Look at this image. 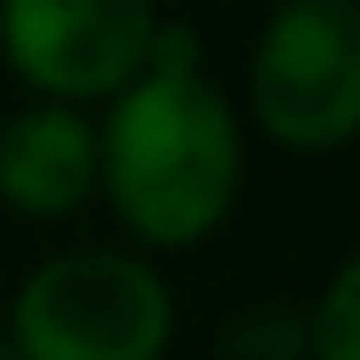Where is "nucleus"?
<instances>
[{"label":"nucleus","mask_w":360,"mask_h":360,"mask_svg":"<svg viewBox=\"0 0 360 360\" xmlns=\"http://www.w3.org/2000/svg\"><path fill=\"white\" fill-rule=\"evenodd\" d=\"M0 360H18V354H13V342H6V330H0Z\"/></svg>","instance_id":"6e6552de"},{"label":"nucleus","mask_w":360,"mask_h":360,"mask_svg":"<svg viewBox=\"0 0 360 360\" xmlns=\"http://www.w3.org/2000/svg\"><path fill=\"white\" fill-rule=\"evenodd\" d=\"M270 6H276V0H270Z\"/></svg>","instance_id":"1a4fd4ad"},{"label":"nucleus","mask_w":360,"mask_h":360,"mask_svg":"<svg viewBox=\"0 0 360 360\" xmlns=\"http://www.w3.org/2000/svg\"><path fill=\"white\" fill-rule=\"evenodd\" d=\"M307 360H360V252H348L312 295Z\"/></svg>","instance_id":"423d86ee"},{"label":"nucleus","mask_w":360,"mask_h":360,"mask_svg":"<svg viewBox=\"0 0 360 360\" xmlns=\"http://www.w3.org/2000/svg\"><path fill=\"white\" fill-rule=\"evenodd\" d=\"M240 180V108L205 72L198 30L162 18L144 72L96 108V198L139 252H186L234 217Z\"/></svg>","instance_id":"f257e3e1"},{"label":"nucleus","mask_w":360,"mask_h":360,"mask_svg":"<svg viewBox=\"0 0 360 360\" xmlns=\"http://www.w3.org/2000/svg\"><path fill=\"white\" fill-rule=\"evenodd\" d=\"M156 0H0V66L42 103L103 108L150 60Z\"/></svg>","instance_id":"20e7f679"},{"label":"nucleus","mask_w":360,"mask_h":360,"mask_svg":"<svg viewBox=\"0 0 360 360\" xmlns=\"http://www.w3.org/2000/svg\"><path fill=\"white\" fill-rule=\"evenodd\" d=\"M174 288L139 246H66L25 270L6 307L18 360H168Z\"/></svg>","instance_id":"f03ea898"},{"label":"nucleus","mask_w":360,"mask_h":360,"mask_svg":"<svg viewBox=\"0 0 360 360\" xmlns=\"http://www.w3.org/2000/svg\"><path fill=\"white\" fill-rule=\"evenodd\" d=\"M96 198V108L42 103L0 120V205L25 222H66Z\"/></svg>","instance_id":"39448f33"},{"label":"nucleus","mask_w":360,"mask_h":360,"mask_svg":"<svg viewBox=\"0 0 360 360\" xmlns=\"http://www.w3.org/2000/svg\"><path fill=\"white\" fill-rule=\"evenodd\" d=\"M246 115L288 156L360 144V0H276L246 54Z\"/></svg>","instance_id":"7ed1b4c3"},{"label":"nucleus","mask_w":360,"mask_h":360,"mask_svg":"<svg viewBox=\"0 0 360 360\" xmlns=\"http://www.w3.org/2000/svg\"><path fill=\"white\" fill-rule=\"evenodd\" d=\"M222 360H307V312L295 307H246L222 319Z\"/></svg>","instance_id":"0eeeda50"}]
</instances>
